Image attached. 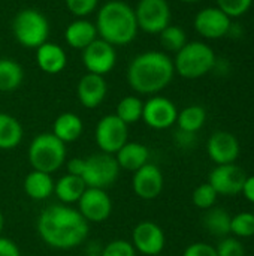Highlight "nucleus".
<instances>
[{"mask_svg": "<svg viewBox=\"0 0 254 256\" xmlns=\"http://www.w3.org/2000/svg\"><path fill=\"white\" fill-rule=\"evenodd\" d=\"M232 27L231 16L219 8H205L195 16V30L207 39H220Z\"/></svg>", "mask_w": 254, "mask_h": 256, "instance_id": "dca6fc26", "label": "nucleus"}, {"mask_svg": "<svg viewBox=\"0 0 254 256\" xmlns=\"http://www.w3.org/2000/svg\"><path fill=\"white\" fill-rule=\"evenodd\" d=\"M0 256H21V252L10 238L0 237Z\"/></svg>", "mask_w": 254, "mask_h": 256, "instance_id": "4c0bfd02", "label": "nucleus"}, {"mask_svg": "<svg viewBox=\"0 0 254 256\" xmlns=\"http://www.w3.org/2000/svg\"><path fill=\"white\" fill-rule=\"evenodd\" d=\"M180 2H184V3H196L199 0H180Z\"/></svg>", "mask_w": 254, "mask_h": 256, "instance_id": "37998d69", "label": "nucleus"}, {"mask_svg": "<svg viewBox=\"0 0 254 256\" xmlns=\"http://www.w3.org/2000/svg\"><path fill=\"white\" fill-rule=\"evenodd\" d=\"M231 234L240 238H249L254 236V213L243 212L232 218Z\"/></svg>", "mask_w": 254, "mask_h": 256, "instance_id": "7c9ffc66", "label": "nucleus"}, {"mask_svg": "<svg viewBox=\"0 0 254 256\" xmlns=\"http://www.w3.org/2000/svg\"><path fill=\"white\" fill-rule=\"evenodd\" d=\"M78 212L88 224H102L112 213V201L105 189L87 188L78 201Z\"/></svg>", "mask_w": 254, "mask_h": 256, "instance_id": "f8f14e48", "label": "nucleus"}, {"mask_svg": "<svg viewBox=\"0 0 254 256\" xmlns=\"http://www.w3.org/2000/svg\"><path fill=\"white\" fill-rule=\"evenodd\" d=\"M3 226H4V216H3V213L0 212V234H1V231H3Z\"/></svg>", "mask_w": 254, "mask_h": 256, "instance_id": "79ce46f5", "label": "nucleus"}, {"mask_svg": "<svg viewBox=\"0 0 254 256\" xmlns=\"http://www.w3.org/2000/svg\"><path fill=\"white\" fill-rule=\"evenodd\" d=\"M82 130H84L82 120L79 118V116L73 112L60 114L52 124V134L64 144L76 141L82 135Z\"/></svg>", "mask_w": 254, "mask_h": 256, "instance_id": "4be33fe9", "label": "nucleus"}, {"mask_svg": "<svg viewBox=\"0 0 254 256\" xmlns=\"http://www.w3.org/2000/svg\"><path fill=\"white\" fill-rule=\"evenodd\" d=\"M100 256H136V250H135L132 242L114 240L103 248Z\"/></svg>", "mask_w": 254, "mask_h": 256, "instance_id": "72a5a7b5", "label": "nucleus"}, {"mask_svg": "<svg viewBox=\"0 0 254 256\" xmlns=\"http://www.w3.org/2000/svg\"><path fill=\"white\" fill-rule=\"evenodd\" d=\"M37 234L45 244L58 250L81 246L88 236V222L66 204L45 208L37 219Z\"/></svg>", "mask_w": 254, "mask_h": 256, "instance_id": "f257e3e1", "label": "nucleus"}, {"mask_svg": "<svg viewBox=\"0 0 254 256\" xmlns=\"http://www.w3.org/2000/svg\"><path fill=\"white\" fill-rule=\"evenodd\" d=\"M129 138V126L115 114L105 116L99 120L94 129V140L102 153L115 154Z\"/></svg>", "mask_w": 254, "mask_h": 256, "instance_id": "1a4fd4ad", "label": "nucleus"}, {"mask_svg": "<svg viewBox=\"0 0 254 256\" xmlns=\"http://www.w3.org/2000/svg\"><path fill=\"white\" fill-rule=\"evenodd\" d=\"M97 3L99 0H66V8L72 15L84 18L90 15L93 10H96Z\"/></svg>", "mask_w": 254, "mask_h": 256, "instance_id": "c9c22d12", "label": "nucleus"}, {"mask_svg": "<svg viewBox=\"0 0 254 256\" xmlns=\"http://www.w3.org/2000/svg\"><path fill=\"white\" fill-rule=\"evenodd\" d=\"M205 120H207L205 110L199 105H190L178 112L177 124L180 130L196 134L199 129H202V126L205 124Z\"/></svg>", "mask_w": 254, "mask_h": 256, "instance_id": "cd10ccee", "label": "nucleus"}, {"mask_svg": "<svg viewBox=\"0 0 254 256\" xmlns=\"http://www.w3.org/2000/svg\"><path fill=\"white\" fill-rule=\"evenodd\" d=\"M115 63H117L115 46H112L111 44H108L100 38H97L82 50V64L90 74L105 76L115 68Z\"/></svg>", "mask_w": 254, "mask_h": 256, "instance_id": "9d476101", "label": "nucleus"}, {"mask_svg": "<svg viewBox=\"0 0 254 256\" xmlns=\"http://www.w3.org/2000/svg\"><path fill=\"white\" fill-rule=\"evenodd\" d=\"M183 256H217V250L207 243H193L187 246Z\"/></svg>", "mask_w": 254, "mask_h": 256, "instance_id": "e433bc0d", "label": "nucleus"}, {"mask_svg": "<svg viewBox=\"0 0 254 256\" xmlns=\"http://www.w3.org/2000/svg\"><path fill=\"white\" fill-rule=\"evenodd\" d=\"M253 0H217V8L222 9L228 16L237 18L244 15L250 9Z\"/></svg>", "mask_w": 254, "mask_h": 256, "instance_id": "473e14b6", "label": "nucleus"}, {"mask_svg": "<svg viewBox=\"0 0 254 256\" xmlns=\"http://www.w3.org/2000/svg\"><path fill=\"white\" fill-rule=\"evenodd\" d=\"M217 256H246L244 244L234 237H225L216 248Z\"/></svg>", "mask_w": 254, "mask_h": 256, "instance_id": "f704fd0d", "label": "nucleus"}, {"mask_svg": "<svg viewBox=\"0 0 254 256\" xmlns=\"http://www.w3.org/2000/svg\"><path fill=\"white\" fill-rule=\"evenodd\" d=\"M160 44L166 51H172V52H178L186 44H187V34L186 32L178 27V26H172L169 24L168 27H165L160 33Z\"/></svg>", "mask_w": 254, "mask_h": 256, "instance_id": "c756f323", "label": "nucleus"}, {"mask_svg": "<svg viewBox=\"0 0 254 256\" xmlns=\"http://www.w3.org/2000/svg\"><path fill=\"white\" fill-rule=\"evenodd\" d=\"M36 63L45 74L57 75L60 74L67 63L64 50L54 42H45L36 48Z\"/></svg>", "mask_w": 254, "mask_h": 256, "instance_id": "6ab92c4d", "label": "nucleus"}, {"mask_svg": "<svg viewBox=\"0 0 254 256\" xmlns=\"http://www.w3.org/2000/svg\"><path fill=\"white\" fill-rule=\"evenodd\" d=\"M118 174L120 166L114 154L96 153L88 158H84L81 178L84 180L87 188L106 190L117 182Z\"/></svg>", "mask_w": 254, "mask_h": 256, "instance_id": "0eeeda50", "label": "nucleus"}, {"mask_svg": "<svg viewBox=\"0 0 254 256\" xmlns=\"http://www.w3.org/2000/svg\"><path fill=\"white\" fill-rule=\"evenodd\" d=\"M144 102L138 96H126L117 104L115 116L127 126L142 120Z\"/></svg>", "mask_w": 254, "mask_h": 256, "instance_id": "c85d7f7f", "label": "nucleus"}, {"mask_svg": "<svg viewBox=\"0 0 254 256\" xmlns=\"http://www.w3.org/2000/svg\"><path fill=\"white\" fill-rule=\"evenodd\" d=\"M174 74V60L166 52L145 51L129 63L127 82L136 93L156 94L171 84Z\"/></svg>", "mask_w": 254, "mask_h": 256, "instance_id": "f03ea898", "label": "nucleus"}, {"mask_svg": "<svg viewBox=\"0 0 254 256\" xmlns=\"http://www.w3.org/2000/svg\"><path fill=\"white\" fill-rule=\"evenodd\" d=\"M85 189L87 184L84 183V180L73 174H66L54 183L55 196L66 206L78 202L82 194L85 192Z\"/></svg>", "mask_w": 254, "mask_h": 256, "instance_id": "b1692460", "label": "nucleus"}, {"mask_svg": "<svg viewBox=\"0 0 254 256\" xmlns=\"http://www.w3.org/2000/svg\"><path fill=\"white\" fill-rule=\"evenodd\" d=\"M78 99L79 104L88 110L97 108L106 98L108 93V84L105 81V76L90 74L87 72L78 82Z\"/></svg>", "mask_w": 254, "mask_h": 256, "instance_id": "a211bd4d", "label": "nucleus"}, {"mask_svg": "<svg viewBox=\"0 0 254 256\" xmlns=\"http://www.w3.org/2000/svg\"><path fill=\"white\" fill-rule=\"evenodd\" d=\"M163 174L160 168L154 164H145L142 168L133 172L132 189L141 200L151 201L156 200L163 190Z\"/></svg>", "mask_w": 254, "mask_h": 256, "instance_id": "2eb2a0df", "label": "nucleus"}, {"mask_svg": "<svg viewBox=\"0 0 254 256\" xmlns=\"http://www.w3.org/2000/svg\"><path fill=\"white\" fill-rule=\"evenodd\" d=\"M217 192L214 190V188L210 184V183H204L201 186H198L195 190H193V195H192V200H193V204L198 207V208H204V210H208L211 207H214L216 201H217Z\"/></svg>", "mask_w": 254, "mask_h": 256, "instance_id": "2f4dec72", "label": "nucleus"}, {"mask_svg": "<svg viewBox=\"0 0 254 256\" xmlns=\"http://www.w3.org/2000/svg\"><path fill=\"white\" fill-rule=\"evenodd\" d=\"M165 232L163 230L151 222V220H144L139 222L132 232V244L136 252L145 256L159 255L165 249Z\"/></svg>", "mask_w": 254, "mask_h": 256, "instance_id": "ddd939ff", "label": "nucleus"}, {"mask_svg": "<svg viewBox=\"0 0 254 256\" xmlns=\"http://www.w3.org/2000/svg\"><path fill=\"white\" fill-rule=\"evenodd\" d=\"M82 165H84V158H73L67 162V174H73L81 177L82 172Z\"/></svg>", "mask_w": 254, "mask_h": 256, "instance_id": "58836bf2", "label": "nucleus"}, {"mask_svg": "<svg viewBox=\"0 0 254 256\" xmlns=\"http://www.w3.org/2000/svg\"><path fill=\"white\" fill-rule=\"evenodd\" d=\"M28 160L34 171L55 172L66 160V144L52 132L36 135L28 146Z\"/></svg>", "mask_w": 254, "mask_h": 256, "instance_id": "20e7f679", "label": "nucleus"}, {"mask_svg": "<svg viewBox=\"0 0 254 256\" xmlns=\"http://www.w3.org/2000/svg\"><path fill=\"white\" fill-rule=\"evenodd\" d=\"M24 80V70L19 63L0 57V92L16 90Z\"/></svg>", "mask_w": 254, "mask_h": 256, "instance_id": "bb28decb", "label": "nucleus"}, {"mask_svg": "<svg viewBox=\"0 0 254 256\" xmlns=\"http://www.w3.org/2000/svg\"><path fill=\"white\" fill-rule=\"evenodd\" d=\"M216 66V54L205 42H187L175 56L174 68L178 75L196 80L207 75Z\"/></svg>", "mask_w": 254, "mask_h": 256, "instance_id": "39448f33", "label": "nucleus"}, {"mask_svg": "<svg viewBox=\"0 0 254 256\" xmlns=\"http://www.w3.org/2000/svg\"><path fill=\"white\" fill-rule=\"evenodd\" d=\"M246 178L247 176L241 166H238L237 164H228L217 165L211 171L208 183L214 188L217 195L234 196L237 194H241Z\"/></svg>", "mask_w": 254, "mask_h": 256, "instance_id": "4468645a", "label": "nucleus"}, {"mask_svg": "<svg viewBox=\"0 0 254 256\" xmlns=\"http://www.w3.org/2000/svg\"><path fill=\"white\" fill-rule=\"evenodd\" d=\"M54 183L51 174L33 170L24 178V192L34 201H43L54 194Z\"/></svg>", "mask_w": 254, "mask_h": 256, "instance_id": "5701e85b", "label": "nucleus"}, {"mask_svg": "<svg viewBox=\"0 0 254 256\" xmlns=\"http://www.w3.org/2000/svg\"><path fill=\"white\" fill-rule=\"evenodd\" d=\"M12 32L16 42L25 48H37L48 40L49 22L37 9H22L12 21Z\"/></svg>", "mask_w": 254, "mask_h": 256, "instance_id": "423d86ee", "label": "nucleus"}, {"mask_svg": "<svg viewBox=\"0 0 254 256\" xmlns=\"http://www.w3.org/2000/svg\"><path fill=\"white\" fill-rule=\"evenodd\" d=\"M99 38L97 34V28L94 26V22H90L88 20L84 18H78L75 21H72L66 30H64V40L69 46L75 48V50H84L85 46H88L93 40H96Z\"/></svg>", "mask_w": 254, "mask_h": 256, "instance_id": "aec40b11", "label": "nucleus"}, {"mask_svg": "<svg viewBox=\"0 0 254 256\" xmlns=\"http://www.w3.org/2000/svg\"><path fill=\"white\" fill-rule=\"evenodd\" d=\"M178 110L172 100L163 96H153L144 102L142 120L145 124L156 130L169 129L177 123Z\"/></svg>", "mask_w": 254, "mask_h": 256, "instance_id": "9b49d317", "label": "nucleus"}, {"mask_svg": "<svg viewBox=\"0 0 254 256\" xmlns=\"http://www.w3.org/2000/svg\"><path fill=\"white\" fill-rule=\"evenodd\" d=\"M241 194H243L250 202H253L254 204V176H250V177L246 178Z\"/></svg>", "mask_w": 254, "mask_h": 256, "instance_id": "ea45409f", "label": "nucleus"}, {"mask_svg": "<svg viewBox=\"0 0 254 256\" xmlns=\"http://www.w3.org/2000/svg\"><path fill=\"white\" fill-rule=\"evenodd\" d=\"M150 152L148 148L141 142H126L117 153L115 160L120 166V170H126L130 172L138 171L145 164H148Z\"/></svg>", "mask_w": 254, "mask_h": 256, "instance_id": "412c9836", "label": "nucleus"}, {"mask_svg": "<svg viewBox=\"0 0 254 256\" xmlns=\"http://www.w3.org/2000/svg\"><path fill=\"white\" fill-rule=\"evenodd\" d=\"M22 126L10 114L0 112V150H12L22 141Z\"/></svg>", "mask_w": 254, "mask_h": 256, "instance_id": "393cba45", "label": "nucleus"}, {"mask_svg": "<svg viewBox=\"0 0 254 256\" xmlns=\"http://www.w3.org/2000/svg\"><path fill=\"white\" fill-rule=\"evenodd\" d=\"M231 220L232 216L226 210L211 207L204 216V226L213 236L225 238L231 234Z\"/></svg>", "mask_w": 254, "mask_h": 256, "instance_id": "a878e982", "label": "nucleus"}, {"mask_svg": "<svg viewBox=\"0 0 254 256\" xmlns=\"http://www.w3.org/2000/svg\"><path fill=\"white\" fill-rule=\"evenodd\" d=\"M178 146L181 147H190L195 141V134H190V132H184V130H178L177 136H175Z\"/></svg>", "mask_w": 254, "mask_h": 256, "instance_id": "a19ab883", "label": "nucleus"}, {"mask_svg": "<svg viewBox=\"0 0 254 256\" xmlns=\"http://www.w3.org/2000/svg\"><path fill=\"white\" fill-rule=\"evenodd\" d=\"M138 28L150 34H159L171 24L168 0H139L135 8Z\"/></svg>", "mask_w": 254, "mask_h": 256, "instance_id": "6e6552de", "label": "nucleus"}, {"mask_svg": "<svg viewBox=\"0 0 254 256\" xmlns=\"http://www.w3.org/2000/svg\"><path fill=\"white\" fill-rule=\"evenodd\" d=\"M240 141L238 138L226 130H217L214 132L208 142H207V152L213 162L217 165H228L235 164V160L240 156Z\"/></svg>", "mask_w": 254, "mask_h": 256, "instance_id": "f3484780", "label": "nucleus"}, {"mask_svg": "<svg viewBox=\"0 0 254 256\" xmlns=\"http://www.w3.org/2000/svg\"><path fill=\"white\" fill-rule=\"evenodd\" d=\"M94 26L97 28L99 38L112 46L130 44L139 30L135 9L121 0H111L105 3L97 12Z\"/></svg>", "mask_w": 254, "mask_h": 256, "instance_id": "7ed1b4c3", "label": "nucleus"}]
</instances>
